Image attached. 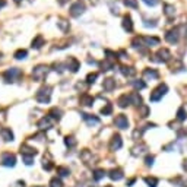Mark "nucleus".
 Instances as JSON below:
<instances>
[{
    "label": "nucleus",
    "mask_w": 187,
    "mask_h": 187,
    "mask_svg": "<svg viewBox=\"0 0 187 187\" xmlns=\"http://www.w3.org/2000/svg\"><path fill=\"white\" fill-rule=\"evenodd\" d=\"M50 97H51V88L45 86V88H41L37 95H35V99L41 102V104H48L50 102Z\"/></svg>",
    "instance_id": "obj_1"
},
{
    "label": "nucleus",
    "mask_w": 187,
    "mask_h": 187,
    "mask_svg": "<svg viewBox=\"0 0 187 187\" xmlns=\"http://www.w3.org/2000/svg\"><path fill=\"white\" fill-rule=\"evenodd\" d=\"M47 72H48V67L44 65H40L37 66L35 69L32 70V78L35 79V81H42L44 78H45V75H47Z\"/></svg>",
    "instance_id": "obj_2"
},
{
    "label": "nucleus",
    "mask_w": 187,
    "mask_h": 187,
    "mask_svg": "<svg viewBox=\"0 0 187 187\" xmlns=\"http://www.w3.org/2000/svg\"><path fill=\"white\" fill-rule=\"evenodd\" d=\"M165 92H167V85H161L159 88H156V89L151 94V101H159L161 97L165 95Z\"/></svg>",
    "instance_id": "obj_3"
},
{
    "label": "nucleus",
    "mask_w": 187,
    "mask_h": 187,
    "mask_svg": "<svg viewBox=\"0 0 187 187\" xmlns=\"http://www.w3.org/2000/svg\"><path fill=\"white\" fill-rule=\"evenodd\" d=\"M114 124H115L119 129H127V127H129V120H127V117H126V115L120 114V115H117V117H115Z\"/></svg>",
    "instance_id": "obj_4"
},
{
    "label": "nucleus",
    "mask_w": 187,
    "mask_h": 187,
    "mask_svg": "<svg viewBox=\"0 0 187 187\" xmlns=\"http://www.w3.org/2000/svg\"><path fill=\"white\" fill-rule=\"evenodd\" d=\"M15 164H16V158H15V155H12V154H5L3 155L2 165H5V167H15Z\"/></svg>",
    "instance_id": "obj_5"
},
{
    "label": "nucleus",
    "mask_w": 187,
    "mask_h": 187,
    "mask_svg": "<svg viewBox=\"0 0 187 187\" xmlns=\"http://www.w3.org/2000/svg\"><path fill=\"white\" fill-rule=\"evenodd\" d=\"M83 10H85L83 3H81V2H76V3H73V5H72V8H70V15H72V16H79Z\"/></svg>",
    "instance_id": "obj_6"
},
{
    "label": "nucleus",
    "mask_w": 187,
    "mask_h": 187,
    "mask_svg": "<svg viewBox=\"0 0 187 187\" xmlns=\"http://www.w3.org/2000/svg\"><path fill=\"white\" fill-rule=\"evenodd\" d=\"M38 127H40L41 130H47L51 127V117L47 115V117H42L40 122H38Z\"/></svg>",
    "instance_id": "obj_7"
},
{
    "label": "nucleus",
    "mask_w": 187,
    "mask_h": 187,
    "mask_svg": "<svg viewBox=\"0 0 187 187\" xmlns=\"http://www.w3.org/2000/svg\"><path fill=\"white\" fill-rule=\"evenodd\" d=\"M0 135H2V138L5 139L6 142H12V140H13V133L10 132V129H6V127L2 129V130H0Z\"/></svg>",
    "instance_id": "obj_8"
},
{
    "label": "nucleus",
    "mask_w": 187,
    "mask_h": 187,
    "mask_svg": "<svg viewBox=\"0 0 187 187\" xmlns=\"http://www.w3.org/2000/svg\"><path fill=\"white\" fill-rule=\"evenodd\" d=\"M123 145V142H122V138L119 136V135H115L113 138V140H111V149L113 151H117V149H120Z\"/></svg>",
    "instance_id": "obj_9"
},
{
    "label": "nucleus",
    "mask_w": 187,
    "mask_h": 187,
    "mask_svg": "<svg viewBox=\"0 0 187 187\" xmlns=\"http://www.w3.org/2000/svg\"><path fill=\"white\" fill-rule=\"evenodd\" d=\"M110 179L114 180V181H119V180L123 179V171L122 170H111L110 171Z\"/></svg>",
    "instance_id": "obj_10"
},
{
    "label": "nucleus",
    "mask_w": 187,
    "mask_h": 187,
    "mask_svg": "<svg viewBox=\"0 0 187 187\" xmlns=\"http://www.w3.org/2000/svg\"><path fill=\"white\" fill-rule=\"evenodd\" d=\"M21 154H22V155H29V156H34V155L37 154V151H35L34 148H29V146H26V145H22V146H21Z\"/></svg>",
    "instance_id": "obj_11"
},
{
    "label": "nucleus",
    "mask_w": 187,
    "mask_h": 187,
    "mask_svg": "<svg viewBox=\"0 0 187 187\" xmlns=\"http://www.w3.org/2000/svg\"><path fill=\"white\" fill-rule=\"evenodd\" d=\"M129 102H130V98L127 97V95H123V97H120V98H119V101H117L119 107H122V108L127 107V105H129Z\"/></svg>",
    "instance_id": "obj_12"
},
{
    "label": "nucleus",
    "mask_w": 187,
    "mask_h": 187,
    "mask_svg": "<svg viewBox=\"0 0 187 187\" xmlns=\"http://www.w3.org/2000/svg\"><path fill=\"white\" fill-rule=\"evenodd\" d=\"M69 69L72 70V72H76L78 69H79V63H78V60L76 58H69Z\"/></svg>",
    "instance_id": "obj_13"
},
{
    "label": "nucleus",
    "mask_w": 187,
    "mask_h": 187,
    "mask_svg": "<svg viewBox=\"0 0 187 187\" xmlns=\"http://www.w3.org/2000/svg\"><path fill=\"white\" fill-rule=\"evenodd\" d=\"M92 102H94V98L89 95H82L81 97V104H83V105H92Z\"/></svg>",
    "instance_id": "obj_14"
},
{
    "label": "nucleus",
    "mask_w": 187,
    "mask_h": 187,
    "mask_svg": "<svg viewBox=\"0 0 187 187\" xmlns=\"http://www.w3.org/2000/svg\"><path fill=\"white\" fill-rule=\"evenodd\" d=\"M82 115H83V119L86 120L88 124H98V123H99V119H97V117H91L89 114H82Z\"/></svg>",
    "instance_id": "obj_15"
},
{
    "label": "nucleus",
    "mask_w": 187,
    "mask_h": 187,
    "mask_svg": "<svg viewBox=\"0 0 187 187\" xmlns=\"http://www.w3.org/2000/svg\"><path fill=\"white\" fill-rule=\"evenodd\" d=\"M42 44H44V38H42L41 35H38V37L32 41V48H40Z\"/></svg>",
    "instance_id": "obj_16"
},
{
    "label": "nucleus",
    "mask_w": 187,
    "mask_h": 187,
    "mask_svg": "<svg viewBox=\"0 0 187 187\" xmlns=\"http://www.w3.org/2000/svg\"><path fill=\"white\" fill-rule=\"evenodd\" d=\"M123 26H124V29L126 31H132V19H130V16H126L124 19H123Z\"/></svg>",
    "instance_id": "obj_17"
},
{
    "label": "nucleus",
    "mask_w": 187,
    "mask_h": 187,
    "mask_svg": "<svg viewBox=\"0 0 187 187\" xmlns=\"http://www.w3.org/2000/svg\"><path fill=\"white\" fill-rule=\"evenodd\" d=\"M51 119H54V120H60V117H62V111L60 110H57V108H53L48 114Z\"/></svg>",
    "instance_id": "obj_18"
},
{
    "label": "nucleus",
    "mask_w": 187,
    "mask_h": 187,
    "mask_svg": "<svg viewBox=\"0 0 187 187\" xmlns=\"http://www.w3.org/2000/svg\"><path fill=\"white\" fill-rule=\"evenodd\" d=\"M145 183H146L149 187H156L158 186V180L155 179V177H146V179H145Z\"/></svg>",
    "instance_id": "obj_19"
},
{
    "label": "nucleus",
    "mask_w": 187,
    "mask_h": 187,
    "mask_svg": "<svg viewBox=\"0 0 187 187\" xmlns=\"http://www.w3.org/2000/svg\"><path fill=\"white\" fill-rule=\"evenodd\" d=\"M57 172H58V175H62V177H67V175L70 174L69 168H66V167H57Z\"/></svg>",
    "instance_id": "obj_20"
},
{
    "label": "nucleus",
    "mask_w": 187,
    "mask_h": 187,
    "mask_svg": "<svg viewBox=\"0 0 187 187\" xmlns=\"http://www.w3.org/2000/svg\"><path fill=\"white\" fill-rule=\"evenodd\" d=\"M105 177V171L104 170H95V172H94V179L97 180V181H99L101 179H104Z\"/></svg>",
    "instance_id": "obj_21"
},
{
    "label": "nucleus",
    "mask_w": 187,
    "mask_h": 187,
    "mask_svg": "<svg viewBox=\"0 0 187 187\" xmlns=\"http://www.w3.org/2000/svg\"><path fill=\"white\" fill-rule=\"evenodd\" d=\"M114 85H115V83H114L113 79H105V81H104V89H105V91H111L114 88Z\"/></svg>",
    "instance_id": "obj_22"
},
{
    "label": "nucleus",
    "mask_w": 187,
    "mask_h": 187,
    "mask_svg": "<svg viewBox=\"0 0 187 187\" xmlns=\"http://www.w3.org/2000/svg\"><path fill=\"white\" fill-rule=\"evenodd\" d=\"M130 102L132 104H138V105H140V102H142V99H140V97H139L138 94H136V92H135V94H132L130 97Z\"/></svg>",
    "instance_id": "obj_23"
},
{
    "label": "nucleus",
    "mask_w": 187,
    "mask_h": 187,
    "mask_svg": "<svg viewBox=\"0 0 187 187\" xmlns=\"http://www.w3.org/2000/svg\"><path fill=\"white\" fill-rule=\"evenodd\" d=\"M65 143H66V146L72 148V146H75V145H76V140H75L73 136H66Z\"/></svg>",
    "instance_id": "obj_24"
},
{
    "label": "nucleus",
    "mask_w": 187,
    "mask_h": 187,
    "mask_svg": "<svg viewBox=\"0 0 187 187\" xmlns=\"http://www.w3.org/2000/svg\"><path fill=\"white\" fill-rule=\"evenodd\" d=\"M26 50H18L16 53H15V58H18V60H21V58H25L26 57Z\"/></svg>",
    "instance_id": "obj_25"
},
{
    "label": "nucleus",
    "mask_w": 187,
    "mask_h": 187,
    "mask_svg": "<svg viewBox=\"0 0 187 187\" xmlns=\"http://www.w3.org/2000/svg\"><path fill=\"white\" fill-rule=\"evenodd\" d=\"M123 75H126V76H133V75L136 73L135 72V69H132V67H123Z\"/></svg>",
    "instance_id": "obj_26"
},
{
    "label": "nucleus",
    "mask_w": 187,
    "mask_h": 187,
    "mask_svg": "<svg viewBox=\"0 0 187 187\" xmlns=\"http://www.w3.org/2000/svg\"><path fill=\"white\" fill-rule=\"evenodd\" d=\"M22 159L26 165H32L34 162V156H29V155H22Z\"/></svg>",
    "instance_id": "obj_27"
},
{
    "label": "nucleus",
    "mask_w": 187,
    "mask_h": 187,
    "mask_svg": "<svg viewBox=\"0 0 187 187\" xmlns=\"http://www.w3.org/2000/svg\"><path fill=\"white\" fill-rule=\"evenodd\" d=\"M50 187H63V184H62V181L58 179H53L50 181Z\"/></svg>",
    "instance_id": "obj_28"
},
{
    "label": "nucleus",
    "mask_w": 187,
    "mask_h": 187,
    "mask_svg": "<svg viewBox=\"0 0 187 187\" xmlns=\"http://www.w3.org/2000/svg\"><path fill=\"white\" fill-rule=\"evenodd\" d=\"M145 76H146V78H156V76H158V73H156V72H155V70H146V72H145Z\"/></svg>",
    "instance_id": "obj_29"
},
{
    "label": "nucleus",
    "mask_w": 187,
    "mask_h": 187,
    "mask_svg": "<svg viewBox=\"0 0 187 187\" xmlns=\"http://www.w3.org/2000/svg\"><path fill=\"white\" fill-rule=\"evenodd\" d=\"M124 5L126 6H130V8H136V0H124Z\"/></svg>",
    "instance_id": "obj_30"
},
{
    "label": "nucleus",
    "mask_w": 187,
    "mask_h": 187,
    "mask_svg": "<svg viewBox=\"0 0 187 187\" xmlns=\"http://www.w3.org/2000/svg\"><path fill=\"white\" fill-rule=\"evenodd\" d=\"M177 115H179V120H184V119H186V111H184V108H180Z\"/></svg>",
    "instance_id": "obj_31"
},
{
    "label": "nucleus",
    "mask_w": 187,
    "mask_h": 187,
    "mask_svg": "<svg viewBox=\"0 0 187 187\" xmlns=\"http://www.w3.org/2000/svg\"><path fill=\"white\" fill-rule=\"evenodd\" d=\"M139 107H140V113H142V117H146L148 113H149L148 107H145V105H139Z\"/></svg>",
    "instance_id": "obj_32"
},
{
    "label": "nucleus",
    "mask_w": 187,
    "mask_h": 187,
    "mask_svg": "<svg viewBox=\"0 0 187 187\" xmlns=\"http://www.w3.org/2000/svg\"><path fill=\"white\" fill-rule=\"evenodd\" d=\"M145 164H146L148 167H152V165H154V156H146Z\"/></svg>",
    "instance_id": "obj_33"
},
{
    "label": "nucleus",
    "mask_w": 187,
    "mask_h": 187,
    "mask_svg": "<svg viewBox=\"0 0 187 187\" xmlns=\"http://www.w3.org/2000/svg\"><path fill=\"white\" fill-rule=\"evenodd\" d=\"M97 73H91L88 75V83H92V82H95V79H97Z\"/></svg>",
    "instance_id": "obj_34"
},
{
    "label": "nucleus",
    "mask_w": 187,
    "mask_h": 187,
    "mask_svg": "<svg viewBox=\"0 0 187 187\" xmlns=\"http://www.w3.org/2000/svg\"><path fill=\"white\" fill-rule=\"evenodd\" d=\"M101 113L104 114V115H105V114H110V113H111V105L108 104V105H107V107H104V108L101 110Z\"/></svg>",
    "instance_id": "obj_35"
},
{
    "label": "nucleus",
    "mask_w": 187,
    "mask_h": 187,
    "mask_svg": "<svg viewBox=\"0 0 187 187\" xmlns=\"http://www.w3.org/2000/svg\"><path fill=\"white\" fill-rule=\"evenodd\" d=\"M133 85H135V86H136V88H139V89H142V88H145V83H143V82H133Z\"/></svg>",
    "instance_id": "obj_36"
},
{
    "label": "nucleus",
    "mask_w": 187,
    "mask_h": 187,
    "mask_svg": "<svg viewBox=\"0 0 187 187\" xmlns=\"http://www.w3.org/2000/svg\"><path fill=\"white\" fill-rule=\"evenodd\" d=\"M65 22H66V21H60V22H58V25L62 26V29H63V31H66V29H67V25H66Z\"/></svg>",
    "instance_id": "obj_37"
},
{
    "label": "nucleus",
    "mask_w": 187,
    "mask_h": 187,
    "mask_svg": "<svg viewBox=\"0 0 187 187\" xmlns=\"http://www.w3.org/2000/svg\"><path fill=\"white\" fill-rule=\"evenodd\" d=\"M143 2H145V3H148V5H152V6H154V5H156V0H143Z\"/></svg>",
    "instance_id": "obj_38"
},
{
    "label": "nucleus",
    "mask_w": 187,
    "mask_h": 187,
    "mask_svg": "<svg viewBox=\"0 0 187 187\" xmlns=\"http://www.w3.org/2000/svg\"><path fill=\"white\" fill-rule=\"evenodd\" d=\"M58 2H60V5H65V3L67 2V0H58Z\"/></svg>",
    "instance_id": "obj_39"
},
{
    "label": "nucleus",
    "mask_w": 187,
    "mask_h": 187,
    "mask_svg": "<svg viewBox=\"0 0 187 187\" xmlns=\"http://www.w3.org/2000/svg\"><path fill=\"white\" fill-rule=\"evenodd\" d=\"M15 2H16V3H18V2H21V0H15Z\"/></svg>",
    "instance_id": "obj_40"
},
{
    "label": "nucleus",
    "mask_w": 187,
    "mask_h": 187,
    "mask_svg": "<svg viewBox=\"0 0 187 187\" xmlns=\"http://www.w3.org/2000/svg\"><path fill=\"white\" fill-rule=\"evenodd\" d=\"M105 187H113V186H105Z\"/></svg>",
    "instance_id": "obj_41"
}]
</instances>
